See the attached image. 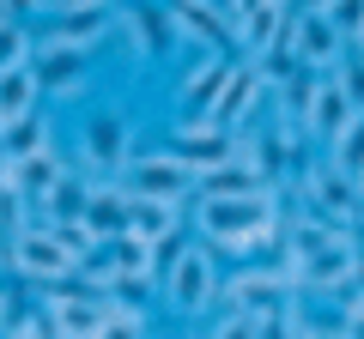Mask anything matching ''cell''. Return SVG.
<instances>
[{
    "instance_id": "484cf974",
    "label": "cell",
    "mask_w": 364,
    "mask_h": 339,
    "mask_svg": "<svg viewBox=\"0 0 364 339\" xmlns=\"http://www.w3.org/2000/svg\"><path fill=\"white\" fill-rule=\"evenodd\" d=\"M322 13L334 18V25L346 30V37H358V30H364V0H328Z\"/></svg>"
},
{
    "instance_id": "4fadbf2b",
    "label": "cell",
    "mask_w": 364,
    "mask_h": 339,
    "mask_svg": "<svg viewBox=\"0 0 364 339\" xmlns=\"http://www.w3.org/2000/svg\"><path fill=\"white\" fill-rule=\"evenodd\" d=\"M291 49H298V61H310V67H322V73H334L340 67V55L352 49V37L346 30L334 25V18L322 13V6H298V13H291Z\"/></svg>"
},
{
    "instance_id": "6da1fadb",
    "label": "cell",
    "mask_w": 364,
    "mask_h": 339,
    "mask_svg": "<svg viewBox=\"0 0 364 339\" xmlns=\"http://www.w3.org/2000/svg\"><path fill=\"white\" fill-rule=\"evenodd\" d=\"M6 267H13L31 291H43L49 279H67L73 267H85V255L67 243V230L55 218H25L6 236Z\"/></svg>"
},
{
    "instance_id": "e0dca14e",
    "label": "cell",
    "mask_w": 364,
    "mask_h": 339,
    "mask_svg": "<svg viewBox=\"0 0 364 339\" xmlns=\"http://www.w3.org/2000/svg\"><path fill=\"white\" fill-rule=\"evenodd\" d=\"M291 13H298V0H261L255 13L237 18V49L243 55H261L267 43H279L291 30Z\"/></svg>"
},
{
    "instance_id": "5b68a950",
    "label": "cell",
    "mask_w": 364,
    "mask_h": 339,
    "mask_svg": "<svg viewBox=\"0 0 364 339\" xmlns=\"http://www.w3.org/2000/svg\"><path fill=\"white\" fill-rule=\"evenodd\" d=\"M128 194H158V200H195V188H200V176H195V164H182L176 152H134L128 164H122V176H116Z\"/></svg>"
},
{
    "instance_id": "2e32d148",
    "label": "cell",
    "mask_w": 364,
    "mask_h": 339,
    "mask_svg": "<svg viewBox=\"0 0 364 339\" xmlns=\"http://www.w3.org/2000/svg\"><path fill=\"white\" fill-rule=\"evenodd\" d=\"M85 224L97 230V243H109V236L134 230V194L109 176V182H91V200H85Z\"/></svg>"
},
{
    "instance_id": "83f0119b",
    "label": "cell",
    "mask_w": 364,
    "mask_h": 339,
    "mask_svg": "<svg viewBox=\"0 0 364 339\" xmlns=\"http://www.w3.org/2000/svg\"><path fill=\"white\" fill-rule=\"evenodd\" d=\"M298 6H328V0H298Z\"/></svg>"
},
{
    "instance_id": "277c9868",
    "label": "cell",
    "mask_w": 364,
    "mask_h": 339,
    "mask_svg": "<svg viewBox=\"0 0 364 339\" xmlns=\"http://www.w3.org/2000/svg\"><path fill=\"white\" fill-rule=\"evenodd\" d=\"M79 170H85L91 182H109V176H122V164L134 157V121L122 116V109H91L85 121H79Z\"/></svg>"
},
{
    "instance_id": "9a60e30c",
    "label": "cell",
    "mask_w": 364,
    "mask_h": 339,
    "mask_svg": "<svg viewBox=\"0 0 364 339\" xmlns=\"http://www.w3.org/2000/svg\"><path fill=\"white\" fill-rule=\"evenodd\" d=\"M358 116L352 109V97H346V85H340L334 73H322V85H316V104H310V121H304V133H310V145H334L340 133H346V121Z\"/></svg>"
},
{
    "instance_id": "30bf717a",
    "label": "cell",
    "mask_w": 364,
    "mask_h": 339,
    "mask_svg": "<svg viewBox=\"0 0 364 339\" xmlns=\"http://www.w3.org/2000/svg\"><path fill=\"white\" fill-rule=\"evenodd\" d=\"M116 25H122V43H128L134 61H158V55L170 49V37L182 43L170 6H152V0H122V6H116Z\"/></svg>"
},
{
    "instance_id": "d4e9b609",
    "label": "cell",
    "mask_w": 364,
    "mask_h": 339,
    "mask_svg": "<svg viewBox=\"0 0 364 339\" xmlns=\"http://www.w3.org/2000/svg\"><path fill=\"white\" fill-rule=\"evenodd\" d=\"M328 157H334L340 170H352V176L364 182V109H358V116L346 121V133H340V140L328 145Z\"/></svg>"
},
{
    "instance_id": "4316f807",
    "label": "cell",
    "mask_w": 364,
    "mask_h": 339,
    "mask_svg": "<svg viewBox=\"0 0 364 339\" xmlns=\"http://www.w3.org/2000/svg\"><path fill=\"white\" fill-rule=\"evenodd\" d=\"M255 6H261V0H225V13H231V18H243V13H255Z\"/></svg>"
},
{
    "instance_id": "8992f818",
    "label": "cell",
    "mask_w": 364,
    "mask_h": 339,
    "mask_svg": "<svg viewBox=\"0 0 364 339\" xmlns=\"http://www.w3.org/2000/svg\"><path fill=\"white\" fill-rule=\"evenodd\" d=\"M170 152H176L182 164H195V176H207V170L231 164V157L243 152V133L225 128L219 116H176V128H170Z\"/></svg>"
},
{
    "instance_id": "44dd1931",
    "label": "cell",
    "mask_w": 364,
    "mask_h": 339,
    "mask_svg": "<svg viewBox=\"0 0 364 339\" xmlns=\"http://www.w3.org/2000/svg\"><path fill=\"white\" fill-rule=\"evenodd\" d=\"M49 145H55V116H49L43 104L31 109V116H18L13 128L0 133V157H13V164H18V157H37V152H49Z\"/></svg>"
},
{
    "instance_id": "9c48e42d",
    "label": "cell",
    "mask_w": 364,
    "mask_h": 339,
    "mask_svg": "<svg viewBox=\"0 0 364 339\" xmlns=\"http://www.w3.org/2000/svg\"><path fill=\"white\" fill-rule=\"evenodd\" d=\"M37 79L49 104H85L91 97V49L73 43H43L37 49Z\"/></svg>"
},
{
    "instance_id": "ba28073f",
    "label": "cell",
    "mask_w": 364,
    "mask_h": 339,
    "mask_svg": "<svg viewBox=\"0 0 364 339\" xmlns=\"http://www.w3.org/2000/svg\"><path fill=\"white\" fill-rule=\"evenodd\" d=\"M267 97H273V85H267V73H261V61H255V55H237V67H231V79H225L219 104H213V116H219L225 128L249 133V128H255V116L267 109Z\"/></svg>"
},
{
    "instance_id": "ac0fdd59",
    "label": "cell",
    "mask_w": 364,
    "mask_h": 339,
    "mask_svg": "<svg viewBox=\"0 0 364 339\" xmlns=\"http://www.w3.org/2000/svg\"><path fill=\"white\" fill-rule=\"evenodd\" d=\"M43 97V79H37V61H18V67H0V128H13L18 116H31Z\"/></svg>"
},
{
    "instance_id": "52a82bcc",
    "label": "cell",
    "mask_w": 364,
    "mask_h": 339,
    "mask_svg": "<svg viewBox=\"0 0 364 339\" xmlns=\"http://www.w3.org/2000/svg\"><path fill=\"white\" fill-rule=\"evenodd\" d=\"M279 218V188H255V194H195V230L200 236H225L243 224H267Z\"/></svg>"
},
{
    "instance_id": "7c38bea8",
    "label": "cell",
    "mask_w": 364,
    "mask_h": 339,
    "mask_svg": "<svg viewBox=\"0 0 364 339\" xmlns=\"http://www.w3.org/2000/svg\"><path fill=\"white\" fill-rule=\"evenodd\" d=\"M164 6L188 49H237V18L225 13V0H164Z\"/></svg>"
},
{
    "instance_id": "7a4b0ae2",
    "label": "cell",
    "mask_w": 364,
    "mask_h": 339,
    "mask_svg": "<svg viewBox=\"0 0 364 339\" xmlns=\"http://www.w3.org/2000/svg\"><path fill=\"white\" fill-rule=\"evenodd\" d=\"M219 291H225V267H219V248L213 243H188L176 255V267L158 279V297H164L170 315H182V321H207V315L219 309Z\"/></svg>"
},
{
    "instance_id": "cb8c5ba5",
    "label": "cell",
    "mask_w": 364,
    "mask_h": 339,
    "mask_svg": "<svg viewBox=\"0 0 364 339\" xmlns=\"http://www.w3.org/2000/svg\"><path fill=\"white\" fill-rule=\"evenodd\" d=\"M18 61H37V30H31V18H0V67Z\"/></svg>"
},
{
    "instance_id": "ffe728a7",
    "label": "cell",
    "mask_w": 364,
    "mask_h": 339,
    "mask_svg": "<svg viewBox=\"0 0 364 339\" xmlns=\"http://www.w3.org/2000/svg\"><path fill=\"white\" fill-rule=\"evenodd\" d=\"M6 164H13V157H6ZM61 176H67V157H61V145H49V152H37V157H18V164H13V188L31 200V212H37V200L49 194V188L61 182Z\"/></svg>"
},
{
    "instance_id": "7402d4cb",
    "label": "cell",
    "mask_w": 364,
    "mask_h": 339,
    "mask_svg": "<svg viewBox=\"0 0 364 339\" xmlns=\"http://www.w3.org/2000/svg\"><path fill=\"white\" fill-rule=\"evenodd\" d=\"M85 200H91V176H73V170H67L61 182H55L49 194L37 200V218H55V224H67V218H85Z\"/></svg>"
},
{
    "instance_id": "8fae6325",
    "label": "cell",
    "mask_w": 364,
    "mask_h": 339,
    "mask_svg": "<svg viewBox=\"0 0 364 339\" xmlns=\"http://www.w3.org/2000/svg\"><path fill=\"white\" fill-rule=\"evenodd\" d=\"M231 67H237V49H195V67L176 79V109L182 116H213Z\"/></svg>"
},
{
    "instance_id": "3957f363",
    "label": "cell",
    "mask_w": 364,
    "mask_h": 339,
    "mask_svg": "<svg viewBox=\"0 0 364 339\" xmlns=\"http://www.w3.org/2000/svg\"><path fill=\"white\" fill-rule=\"evenodd\" d=\"M304 194V206L322 212V218H340V224H358L364 218V182L352 176V170H340L334 157H304V170L291 176Z\"/></svg>"
},
{
    "instance_id": "603a6c76",
    "label": "cell",
    "mask_w": 364,
    "mask_h": 339,
    "mask_svg": "<svg viewBox=\"0 0 364 339\" xmlns=\"http://www.w3.org/2000/svg\"><path fill=\"white\" fill-rule=\"evenodd\" d=\"M182 224V200H158V194H134V230L164 236Z\"/></svg>"
},
{
    "instance_id": "5bb4252c",
    "label": "cell",
    "mask_w": 364,
    "mask_h": 339,
    "mask_svg": "<svg viewBox=\"0 0 364 339\" xmlns=\"http://www.w3.org/2000/svg\"><path fill=\"white\" fill-rule=\"evenodd\" d=\"M116 30V6H55L43 13L37 30V49L43 43H73V49H97V43Z\"/></svg>"
},
{
    "instance_id": "f1b7e54d",
    "label": "cell",
    "mask_w": 364,
    "mask_h": 339,
    "mask_svg": "<svg viewBox=\"0 0 364 339\" xmlns=\"http://www.w3.org/2000/svg\"><path fill=\"white\" fill-rule=\"evenodd\" d=\"M0 133H6V128H0Z\"/></svg>"
},
{
    "instance_id": "d6986e66",
    "label": "cell",
    "mask_w": 364,
    "mask_h": 339,
    "mask_svg": "<svg viewBox=\"0 0 364 339\" xmlns=\"http://www.w3.org/2000/svg\"><path fill=\"white\" fill-rule=\"evenodd\" d=\"M255 188H279V182H273L267 170L255 164V152L243 145V152H237L231 164H219V170H207V176H200V188H195V194H255Z\"/></svg>"
}]
</instances>
